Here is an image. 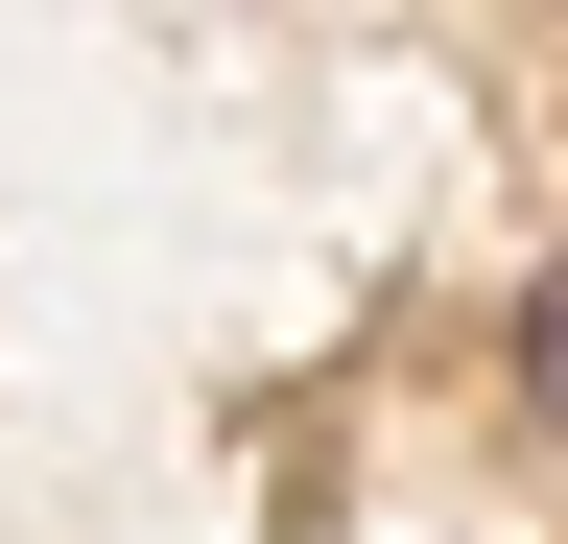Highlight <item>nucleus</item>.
Here are the masks:
<instances>
[{"label":"nucleus","instance_id":"nucleus-1","mask_svg":"<svg viewBox=\"0 0 568 544\" xmlns=\"http://www.w3.org/2000/svg\"><path fill=\"white\" fill-rule=\"evenodd\" d=\"M521 402L568 427V260H545V308H521Z\"/></svg>","mask_w":568,"mask_h":544}]
</instances>
